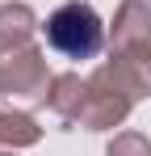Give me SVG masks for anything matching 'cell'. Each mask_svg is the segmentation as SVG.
<instances>
[{
  "mask_svg": "<svg viewBox=\"0 0 151 156\" xmlns=\"http://www.w3.org/2000/svg\"><path fill=\"white\" fill-rule=\"evenodd\" d=\"M134 110V97L113 80V72L101 63L88 76V101L80 110V127L84 131H113L126 122V114Z\"/></svg>",
  "mask_w": 151,
  "mask_h": 156,
  "instance_id": "obj_3",
  "label": "cell"
},
{
  "mask_svg": "<svg viewBox=\"0 0 151 156\" xmlns=\"http://www.w3.org/2000/svg\"><path fill=\"white\" fill-rule=\"evenodd\" d=\"M38 139H42V127L25 110H0V152L4 148L21 152V148H34Z\"/></svg>",
  "mask_w": 151,
  "mask_h": 156,
  "instance_id": "obj_8",
  "label": "cell"
},
{
  "mask_svg": "<svg viewBox=\"0 0 151 156\" xmlns=\"http://www.w3.org/2000/svg\"><path fill=\"white\" fill-rule=\"evenodd\" d=\"M88 101V76L80 80L76 72H59L46 89V105L63 118V122H80V110Z\"/></svg>",
  "mask_w": 151,
  "mask_h": 156,
  "instance_id": "obj_6",
  "label": "cell"
},
{
  "mask_svg": "<svg viewBox=\"0 0 151 156\" xmlns=\"http://www.w3.org/2000/svg\"><path fill=\"white\" fill-rule=\"evenodd\" d=\"M105 68L113 72V80L122 84V89L130 93V97H134V101L151 97V42L113 51L109 59H105Z\"/></svg>",
  "mask_w": 151,
  "mask_h": 156,
  "instance_id": "obj_4",
  "label": "cell"
},
{
  "mask_svg": "<svg viewBox=\"0 0 151 156\" xmlns=\"http://www.w3.org/2000/svg\"><path fill=\"white\" fill-rule=\"evenodd\" d=\"M143 42H151V4L122 0L113 13V26H109V47L122 51V47H143Z\"/></svg>",
  "mask_w": 151,
  "mask_h": 156,
  "instance_id": "obj_5",
  "label": "cell"
},
{
  "mask_svg": "<svg viewBox=\"0 0 151 156\" xmlns=\"http://www.w3.org/2000/svg\"><path fill=\"white\" fill-rule=\"evenodd\" d=\"M105 156H151V139L143 131H122V135L109 139Z\"/></svg>",
  "mask_w": 151,
  "mask_h": 156,
  "instance_id": "obj_9",
  "label": "cell"
},
{
  "mask_svg": "<svg viewBox=\"0 0 151 156\" xmlns=\"http://www.w3.org/2000/svg\"><path fill=\"white\" fill-rule=\"evenodd\" d=\"M42 34H46V47L55 55L76 59V63L97 59L101 47H105V38H109V34H105V21L97 17V9H92L88 0H67V4H59L46 21H42Z\"/></svg>",
  "mask_w": 151,
  "mask_h": 156,
  "instance_id": "obj_1",
  "label": "cell"
},
{
  "mask_svg": "<svg viewBox=\"0 0 151 156\" xmlns=\"http://www.w3.org/2000/svg\"><path fill=\"white\" fill-rule=\"evenodd\" d=\"M0 156H17V152H13V148H4V152H0Z\"/></svg>",
  "mask_w": 151,
  "mask_h": 156,
  "instance_id": "obj_10",
  "label": "cell"
},
{
  "mask_svg": "<svg viewBox=\"0 0 151 156\" xmlns=\"http://www.w3.org/2000/svg\"><path fill=\"white\" fill-rule=\"evenodd\" d=\"M38 30H42V21H38V13H34L25 0H8V4H0V47L34 42Z\"/></svg>",
  "mask_w": 151,
  "mask_h": 156,
  "instance_id": "obj_7",
  "label": "cell"
},
{
  "mask_svg": "<svg viewBox=\"0 0 151 156\" xmlns=\"http://www.w3.org/2000/svg\"><path fill=\"white\" fill-rule=\"evenodd\" d=\"M50 68H46V51L21 42V47H0V93L8 101H29V105H46V89H50Z\"/></svg>",
  "mask_w": 151,
  "mask_h": 156,
  "instance_id": "obj_2",
  "label": "cell"
}]
</instances>
